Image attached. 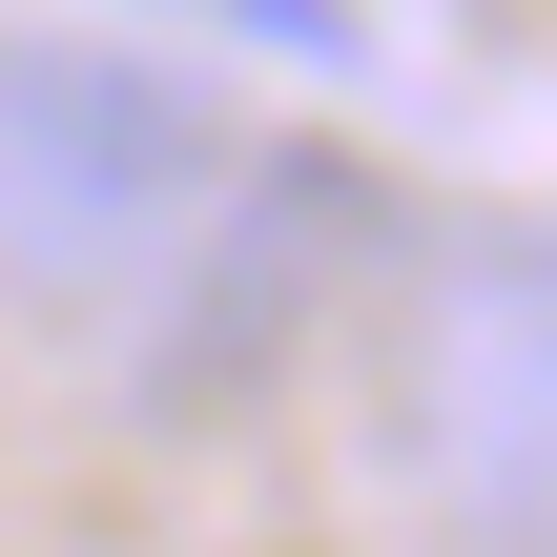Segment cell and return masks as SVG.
I'll return each mask as SVG.
<instances>
[{
	"label": "cell",
	"mask_w": 557,
	"mask_h": 557,
	"mask_svg": "<svg viewBox=\"0 0 557 557\" xmlns=\"http://www.w3.org/2000/svg\"><path fill=\"white\" fill-rule=\"evenodd\" d=\"M372 248V186L331 165V145H248V186L207 207V248L165 269V310H145V351H124V393L145 413H186V393H227V372H269L289 331H310V289Z\"/></svg>",
	"instance_id": "obj_3"
},
{
	"label": "cell",
	"mask_w": 557,
	"mask_h": 557,
	"mask_svg": "<svg viewBox=\"0 0 557 557\" xmlns=\"http://www.w3.org/2000/svg\"><path fill=\"white\" fill-rule=\"evenodd\" d=\"M393 475L455 557H557V227L475 207L393 289Z\"/></svg>",
	"instance_id": "obj_1"
},
{
	"label": "cell",
	"mask_w": 557,
	"mask_h": 557,
	"mask_svg": "<svg viewBox=\"0 0 557 557\" xmlns=\"http://www.w3.org/2000/svg\"><path fill=\"white\" fill-rule=\"evenodd\" d=\"M248 165H227V124H207L186 62H145V41H21L0 62V248H21V310L124 289Z\"/></svg>",
	"instance_id": "obj_2"
}]
</instances>
